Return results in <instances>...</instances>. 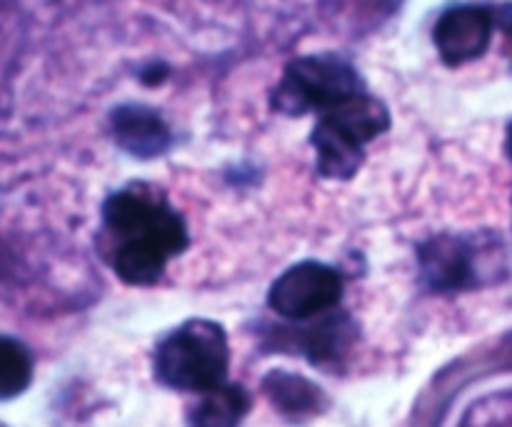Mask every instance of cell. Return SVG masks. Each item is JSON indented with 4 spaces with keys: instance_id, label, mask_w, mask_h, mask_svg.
<instances>
[{
    "instance_id": "cell-13",
    "label": "cell",
    "mask_w": 512,
    "mask_h": 427,
    "mask_svg": "<svg viewBox=\"0 0 512 427\" xmlns=\"http://www.w3.org/2000/svg\"><path fill=\"white\" fill-rule=\"evenodd\" d=\"M493 15H495V28L503 30V33L508 35L510 43H512V3L495 8Z\"/></svg>"
},
{
    "instance_id": "cell-3",
    "label": "cell",
    "mask_w": 512,
    "mask_h": 427,
    "mask_svg": "<svg viewBox=\"0 0 512 427\" xmlns=\"http://www.w3.org/2000/svg\"><path fill=\"white\" fill-rule=\"evenodd\" d=\"M390 128V113L378 98L360 93L320 113L313 148L320 175L350 180L365 160V145Z\"/></svg>"
},
{
    "instance_id": "cell-15",
    "label": "cell",
    "mask_w": 512,
    "mask_h": 427,
    "mask_svg": "<svg viewBox=\"0 0 512 427\" xmlns=\"http://www.w3.org/2000/svg\"><path fill=\"white\" fill-rule=\"evenodd\" d=\"M505 150H508L510 160H512V123L508 125V138H505Z\"/></svg>"
},
{
    "instance_id": "cell-11",
    "label": "cell",
    "mask_w": 512,
    "mask_h": 427,
    "mask_svg": "<svg viewBox=\"0 0 512 427\" xmlns=\"http://www.w3.org/2000/svg\"><path fill=\"white\" fill-rule=\"evenodd\" d=\"M33 380V358L15 338H0V400L18 398Z\"/></svg>"
},
{
    "instance_id": "cell-8",
    "label": "cell",
    "mask_w": 512,
    "mask_h": 427,
    "mask_svg": "<svg viewBox=\"0 0 512 427\" xmlns=\"http://www.w3.org/2000/svg\"><path fill=\"white\" fill-rule=\"evenodd\" d=\"M110 123L120 148L135 158H158L173 143L163 115L148 105H120Z\"/></svg>"
},
{
    "instance_id": "cell-2",
    "label": "cell",
    "mask_w": 512,
    "mask_h": 427,
    "mask_svg": "<svg viewBox=\"0 0 512 427\" xmlns=\"http://www.w3.org/2000/svg\"><path fill=\"white\" fill-rule=\"evenodd\" d=\"M230 345L223 325L188 320L175 328L155 353V375L163 385L185 393H210L228 378Z\"/></svg>"
},
{
    "instance_id": "cell-4",
    "label": "cell",
    "mask_w": 512,
    "mask_h": 427,
    "mask_svg": "<svg viewBox=\"0 0 512 427\" xmlns=\"http://www.w3.org/2000/svg\"><path fill=\"white\" fill-rule=\"evenodd\" d=\"M363 93L358 70L335 55H308L285 68L273 93V108L283 115L335 108Z\"/></svg>"
},
{
    "instance_id": "cell-12",
    "label": "cell",
    "mask_w": 512,
    "mask_h": 427,
    "mask_svg": "<svg viewBox=\"0 0 512 427\" xmlns=\"http://www.w3.org/2000/svg\"><path fill=\"white\" fill-rule=\"evenodd\" d=\"M468 427H512V393L485 400L480 408H475Z\"/></svg>"
},
{
    "instance_id": "cell-7",
    "label": "cell",
    "mask_w": 512,
    "mask_h": 427,
    "mask_svg": "<svg viewBox=\"0 0 512 427\" xmlns=\"http://www.w3.org/2000/svg\"><path fill=\"white\" fill-rule=\"evenodd\" d=\"M480 250L463 238H433L420 248V268L425 283L438 293H453L478 285L483 275Z\"/></svg>"
},
{
    "instance_id": "cell-6",
    "label": "cell",
    "mask_w": 512,
    "mask_h": 427,
    "mask_svg": "<svg viewBox=\"0 0 512 427\" xmlns=\"http://www.w3.org/2000/svg\"><path fill=\"white\" fill-rule=\"evenodd\" d=\"M495 15L493 8L483 5H455L445 10L435 23L433 40L443 63L458 65L478 60L485 55L490 40H493Z\"/></svg>"
},
{
    "instance_id": "cell-10",
    "label": "cell",
    "mask_w": 512,
    "mask_h": 427,
    "mask_svg": "<svg viewBox=\"0 0 512 427\" xmlns=\"http://www.w3.org/2000/svg\"><path fill=\"white\" fill-rule=\"evenodd\" d=\"M250 410V395L243 385L223 383L220 388L203 393L190 410V427H238Z\"/></svg>"
},
{
    "instance_id": "cell-14",
    "label": "cell",
    "mask_w": 512,
    "mask_h": 427,
    "mask_svg": "<svg viewBox=\"0 0 512 427\" xmlns=\"http://www.w3.org/2000/svg\"><path fill=\"white\" fill-rule=\"evenodd\" d=\"M165 75H168V68H165V65H150V68L143 73V80L148 85H155V83H163Z\"/></svg>"
},
{
    "instance_id": "cell-9",
    "label": "cell",
    "mask_w": 512,
    "mask_h": 427,
    "mask_svg": "<svg viewBox=\"0 0 512 427\" xmlns=\"http://www.w3.org/2000/svg\"><path fill=\"white\" fill-rule=\"evenodd\" d=\"M265 395L273 400L278 410L290 418H308L323 410V390L305 380L303 375L285 373V370H275L265 378L263 383Z\"/></svg>"
},
{
    "instance_id": "cell-1",
    "label": "cell",
    "mask_w": 512,
    "mask_h": 427,
    "mask_svg": "<svg viewBox=\"0 0 512 427\" xmlns=\"http://www.w3.org/2000/svg\"><path fill=\"white\" fill-rule=\"evenodd\" d=\"M185 248V220L160 188L133 183L105 200L100 253L123 283H158L170 258Z\"/></svg>"
},
{
    "instance_id": "cell-5",
    "label": "cell",
    "mask_w": 512,
    "mask_h": 427,
    "mask_svg": "<svg viewBox=\"0 0 512 427\" xmlns=\"http://www.w3.org/2000/svg\"><path fill=\"white\" fill-rule=\"evenodd\" d=\"M343 298V278L315 260L293 265L273 283L268 305L285 320H313L333 310Z\"/></svg>"
}]
</instances>
